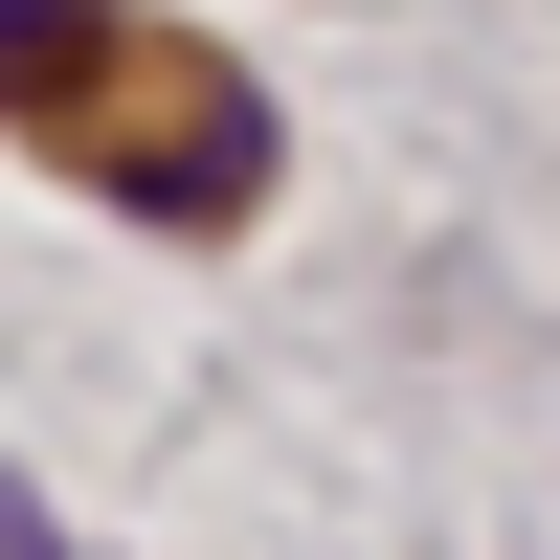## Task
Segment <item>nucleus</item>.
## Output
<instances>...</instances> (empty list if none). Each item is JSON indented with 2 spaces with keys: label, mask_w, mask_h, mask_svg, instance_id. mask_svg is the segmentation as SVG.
Here are the masks:
<instances>
[{
  "label": "nucleus",
  "mask_w": 560,
  "mask_h": 560,
  "mask_svg": "<svg viewBox=\"0 0 560 560\" xmlns=\"http://www.w3.org/2000/svg\"><path fill=\"white\" fill-rule=\"evenodd\" d=\"M0 560H90V538H68V516H45V493H0Z\"/></svg>",
  "instance_id": "f257e3e1"
}]
</instances>
